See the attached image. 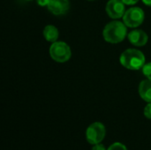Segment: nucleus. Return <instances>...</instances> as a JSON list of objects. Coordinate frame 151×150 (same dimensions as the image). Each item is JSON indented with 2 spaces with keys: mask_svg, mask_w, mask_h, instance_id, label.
Masks as SVG:
<instances>
[{
  "mask_svg": "<svg viewBox=\"0 0 151 150\" xmlns=\"http://www.w3.org/2000/svg\"><path fill=\"white\" fill-rule=\"evenodd\" d=\"M27 1H31V0H27Z\"/></svg>",
  "mask_w": 151,
  "mask_h": 150,
  "instance_id": "obj_19",
  "label": "nucleus"
},
{
  "mask_svg": "<svg viewBox=\"0 0 151 150\" xmlns=\"http://www.w3.org/2000/svg\"><path fill=\"white\" fill-rule=\"evenodd\" d=\"M139 0H122V2L125 4H127V5H134L135 4L138 3Z\"/></svg>",
  "mask_w": 151,
  "mask_h": 150,
  "instance_id": "obj_15",
  "label": "nucleus"
},
{
  "mask_svg": "<svg viewBox=\"0 0 151 150\" xmlns=\"http://www.w3.org/2000/svg\"><path fill=\"white\" fill-rule=\"evenodd\" d=\"M139 95L147 103H151V80H142L139 85Z\"/></svg>",
  "mask_w": 151,
  "mask_h": 150,
  "instance_id": "obj_9",
  "label": "nucleus"
},
{
  "mask_svg": "<svg viewBox=\"0 0 151 150\" xmlns=\"http://www.w3.org/2000/svg\"><path fill=\"white\" fill-rule=\"evenodd\" d=\"M42 34L44 36V38L46 39V41L50 42H57L59 33H58V29L53 26V25H47L42 32Z\"/></svg>",
  "mask_w": 151,
  "mask_h": 150,
  "instance_id": "obj_10",
  "label": "nucleus"
},
{
  "mask_svg": "<svg viewBox=\"0 0 151 150\" xmlns=\"http://www.w3.org/2000/svg\"><path fill=\"white\" fill-rule=\"evenodd\" d=\"M92 150H106V149H105V147L103 144L98 143V144L94 145V147L92 148Z\"/></svg>",
  "mask_w": 151,
  "mask_h": 150,
  "instance_id": "obj_14",
  "label": "nucleus"
},
{
  "mask_svg": "<svg viewBox=\"0 0 151 150\" xmlns=\"http://www.w3.org/2000/svg\"><path fill=\"white\" fill-rule=\"evenodd\" d=\"M107 150H127V149L124 144L120 142H115L112 145H111Z\"/></svg>",
  "mask_w": 151,
  "mask_h": 150,
  "instance_id": "obj_12",
  "label": "nucleus"
},
{
  "mask_svg": "<svg viewBox=\"0 0 151 150\" xmlns=\"http://www.w3.org/2000/svg\"><path fill=\"white\" fill-rule=\"evenodd\" d=\"M120 64L128 70H140L142 69L144 65L146 64L144 54L136 49H127L119 57Z\"/></svg>",
  "mask_w": 151,
  "mask_h": 150,
  "instance_id": "obj_2",
  "label": "nucleus"
},
{
  "mask_svg": "<svg viewBox=\"0 0 151 150\" xmlns=\"http://www.w3.org/2000/svg\"><path fill=\"white\" fill-rule=\"evenodd\" d=\"M145 14L140 7H131L126 11L123 16V22L128 27H138L144 21Z\"/></svg>",
  "mask_w": 151,
  "mask_h": 150,
  "instance_id": "obj_4",
  "label": "nucleus"
},
{
  "mask_svg": "<svg viewBox=\"0 0 151 150\" xmlns=\"http://www.w3.org/2000/svg\"><path fill=\"white\" fill-rule=\"evenodd\" d=\"M142 72L147 79L151 80V62L144 65V66L142 67Z\"/></svg>",
  "mask_w": 151,
  "mask_h": 150,
  "instance_id": "obj_11",
  "label": "nucleus"
},
{
  "mask_svg": "<svg viewBox=\"0 0 151 150\" xmlns=\"http://www.w3.org/2000/svg\"><path fill=\"white\" fill-rule=\"evenodd\" d=\"M127 26L124 22L113 20L109 22L104 28V39L110 43H119L124 41L127 36Z\"/></svg>",
  "mask_w": 151,
  "mask_h": 150,
  "instance_id": "obj_1",
  "label": "nucleus"
},
{
  "mask_svg": "<svg viewBox=\"0 0 151 150\" xmlns=\"http://www.w3.org/2000/svg\"><path fill=\"white\" fill-rule=\"evenodd\" d=\"M144 116L147 118L151 119V103H148V104L146 105L144 109Z\"/></svg>",
  "mask_w": 151,
  "mask_h": 150,
  "instance_id": "obj_13",
  "label": "nucleus"
},
{
  "mask_svg": "<svg viewBox=\"0 0 151 150\" xmlns=\"http://www.w3.org/2000/svg\"><path fill=\"white\" fill-rule=\"evenodd\" d=\"M105 11L110 18L119 19L126 12L125 4L122 0H109L105 6Z\"/></svg>",
  "mask_w": 151,
  "mask_h": 150,
  "instance_id": "obj_6",
  "label": "nucleus"
},
{
  "mask_svg": "<svg viewBox=\"0 0 151 150\" xmlns=\"http://www.w3.org/2000/svg\"><path fill=\"white\" fill-rule=\"evenodd\" d=\"M128 40L129 42L137 47H142L144 45H146V43L148 42L149 40V36L148 34L141 29H134L132 30L129 34H128Z\"/></svg>",
  "mask_w": 151,
  "mask_h": 150,
  "instance_id": "obj_8",
  "label": "nucleus"
},
{
  "mask_svg": "<svg viewBox=\"0 0 151 150\" xmlns=\"http://www.w3.org/2000/svg\"><path fill=\"white\" fill-rule=\"evenodd\" d=\"M106 134V129L104 124L100 122H95L91 124L86 131V139L91 145L101 143Z\"/></svg>",
  "mask_w": 151,
  "mask_h": 150,
  "instance_id": "obj_5",
  "label": "nucleus"
},
{
  "mask_svg": "<svg viewBox=\"0 0 151 150\" xmlns=\"http://www.w3.org/2000/svg\"><path fill=\"white\" fill-rule=\"evenodd\" d=\"M50 55L51 58L58 63H65L68 61L72 57L71 48L65 42H52L50 48Z\"/></svg>",
  "mask_w": 151,
  "mask_h": 150,
  "instance_id": "obj_3",
  "label": "nucleus"
},
{
  "mask_svg": "<svg viewBox=\"0 0 151 150\" xmlns=\"http://www.w3.org/2000/svg\"><path fill=\"white\" fill-rule=\"evenodd\" d=\"M142 2H143L146 5L151 6V0H142Z\"/></svg>",
  "mask_w": 151,
  "mask_h": 150,
  "instance_id": "obj_17",
  "label": "nucleus"
},
{
  "mask_svg": "<svg viewBox=\"0 0 151 150\" xmlns=\"http://www.w3.org/2000/svg\"><path fill=\"white\" fill-rule=\"evenodd\" d=\"M87 1H96V0H87Z\"/></svg>",
  "mask_w": 151,
  "mask_h": 150,
  "instance_id": "obj_18",
  "label": "nucleus"
},
{
  "mask_svg": "<svg viewBox=\"0 0 151 150\" xmlns=\"http://www.w3.org/2000/svg\"><path fill=\"white\" fill-rule=\"evenodd\" d=\"M36 2L41 6H47L49 2H50V0H36Z\"/></svg>",
  "mask_w": 151,
  "mask_h": 150,
  "instance_id": "obj_16",
  "label": "nucleus"
},
{
  "mask_svg": "<svg viewBox=\"0 0 151 150\" xmlns=\"http://www.w3.org/2000/svg\"><path fill=\"white\" fill-rule=\"evenodd\" d=\"M47 7L54 15H64L68 11L70 3L69 0H50Z\"/></svg>",
  "mask_w": 151,
  "mask_h": 150,
  "instance_id": "obj_7",
  "label": "nucleus"
}]
</instances>
